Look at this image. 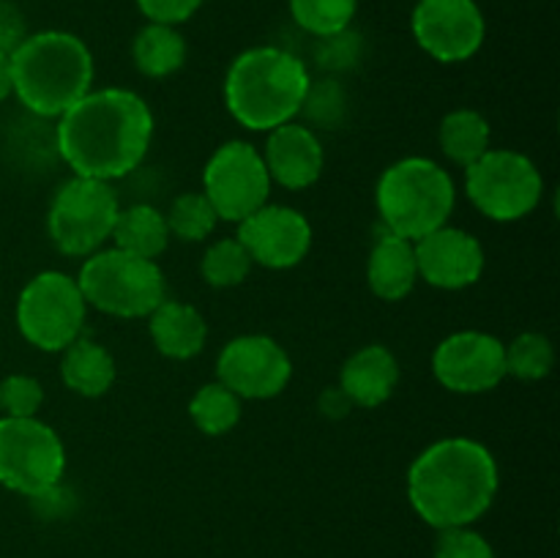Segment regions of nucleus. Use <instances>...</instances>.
Wrapping results in <instances>:
<instances>
[{
  "mask_svg": "<svg viewBox=\"0 0 560 558\" xmlns=\"http://www.w3.org/2000/svg\"><path fill=\"white\" fill-rule=\"evenodd\" d=\"M153 140V113L126 88L88 91L58 118V153L82 178L113 181L135 173Z\"/></svg>",
  "mask_w": 560,
  "mask_h": 558,
  "instance_id": "nucleus-1",
  "label": "nucleus"
},
{
  "mask_svg": "<svg viewBox=\"0 0 560 558\" xmlns=\"http://www.w3.org/2000/svg\"><path fill=\"white\" fill-rule=\"evenodd\" d=\"M501 487L495 454L474 438H443L408 468V498L432 528L474 525L492 507Z\"/></svg>",
  "mask_w": 560,
  "mask_h": 558,
  "instance_id": "nucleus-2",
  "label": "nucleus"
},
{
  "mask_svg": "<svg viewBox=\"0 0 560 558\" xmlns=\"http://www.w3.org/2000/svg\"><path fill=\"white\" fill-rule=\"evenodd\" d=\"M310 71L282 47L244 49L224 77L228 113L249 131H271L299 118L310 91Z\"/></svg>",
  "mask_w": 560,
  "mask_h": 558,
  "instance_id": "nucleus-3",
  "label": "nucleus"
},
{
  "mask_svg": "<svg viewBox=\"0 0 560 558\" xmlns=\"http://www.w3.org/2000/svg\"><path fill=\"white\" fill-rule=\"evenodd\" d=\"M14 96L38 118H60L93 91V55L80 36L38 31L11 53Z\"/></svg>",
  "mask_w": 560,
  "mask_h": 558,
  "instance_id": "nucleus-4",
  "label": "nucleus"
},
{
  "mask_svg": "<svg viewBox=\"0 0 560 558\" xmlns=\"http://www.w3.org/2000/svg\"><path fill=\"white\" fill-rule=\"evenodd\" d=\"M375 206L388 233L419 241L448 224L457 206V186L448 170L427 156L394 162L375 186Z\"/></svg>",
  "mask_w": 560,
  "mask_h": 558,
  "instance_id": "nucleus-5",
  "label": "nucleus"
},
{
  "mask_svg": "<svg viewBox=\"0 0 560 558\" xmlns=\"http://www.w3.org/2000/svg\"><path fill=\"white\" fill-rule=\"evenodd\" d=\"M74 279L88 306L124 321L148 317L167 299V284L159 263L118 246L88 255Z\"/></svg>",
  "mask_w": 560,
  "mask_h": 558,
  "instance_id": "nucleus-6",
  "label": "nucleus"
},
{
  "mask_svg": "<svg viewBox=\"0 0 560 558\" xmlns=\"http://www.w3.org/2000/svg\"><path fill=\"white\" fill-rule=\"evenodd\" d=\"M118 213L120 200L113 184L74 175L49 202L47 235L60 255L88 257L113 239Z\"/></svg>",
  "mask_w": 560,
  "mask_h": 558,
  "instance_id": "nucleus-7",
  "label": "nucleus"
},
{
  "mask_svg": "<svg viewBox=\"0 0 560 558\" xmlns=\"http://www.w3.org/2000/svg\"><path fill=\"white\" fill-rule=\"evenodd\" d=\"M465 195L492 222H517L536 211L545 195V178L525 153L490 148L465 167Z\"/></svg>",
  "mask_w": 560,
  "mask_h": 558,
  "instance_id": "nucleus-8",
  "label": "nucleus"
},
{
  "mask_svg": "<svg viewBox=\"0 0 560 558\" xmlns=\"http://www.w3.org/2000/svg\"><path fill=\"white\" fill-rule=\"evenodd\" d=\"M85 315V295L77 279L63 271L36 274L16 301L20 334L44 353H60L82 337Z\"/></svg>",
  "mask_w": 560,
  "mask_h": 558,
  "instance_id": "nucleus-9",
  "label": "nucleus"
},
{
  "mask_svg": "<svg viewBox=\"0 0 560 558\" xmlns=\"http://www.w3.org/2000/svg\"><path fill=\"white\" fill-rule=\"evenodd\" d=\"M66 474V446L42 419H0V485L20 496L60 485Z\"/></svg>",
  "mask_w": 560,
  "mask_h": 558,
  "instance_id": "nucleus-10",
  "label": "nucleus"
},
{
  "mask_svg": "<svg viewBox=\"0 0 560 558\" xmlns=\"http://www.w3.org/2000/svg\"><path fill=\"white\" fill-rule=\"evenodd\" d=\"M262 153L246 140H228L211 153L202 170V195L222 222H244L271 195Z\"/></svg>",
  "mask_w": 560,
  "mask_h": 558,
  "instance_id": "nucleus-11",
  "label": "nucleus"
},
{
  "mask_svg": "<svg viewBox=\"0 0 560 558\" xmlns=\"http://www.w3.org/2000/svg\"><path fill=\"white\" fill-rule=\"evenodd\" d=\"M217 375L241 399H273L288 388L293 361L268 334H241L219 350Z\"/></svg>",
  "mask_w": 560,
  "mask_h": 558,
  "instance_id": "nucleus-12",
  "label": "nucleus"
},
{
  "mask_svg": "<svg viewBox=\"0 0 560 558\" xmlns=\"http://www.w3.org/2000/svg\"><path fill=\"white\" fill-rule=\"evenodd\" d=\"M413 36L438 63H463L481 49L487 22L476 0H419L413 9Z\"/></svg>",
  "mask_w": 560,
  "mask_h": 558,
  "instance_id": "nucleus-13",
  "label": "nucleus"
},
{
  "mask_svg": "<svg viewBox=\"0 0 560 558\" xmlns=\"http://www.w3.org/2000/svg\"><path fill=\"white\" fill-rule=\"evenodd\" d=\"M438 383L454 394H487L506 377V348L487 332H454L432 353Z\"/></svg>",
  "mask_w": 560,
  "mask_h": 558,
  "instance_id": "nucleus-14",
  "label": "nucleus"
},
{
  "mask_svg": "<svg viewBox=\"0 0 560 558\" xmlns=\"http://www.w3.org/2000/svg\"><path fill=\"white\" fill-rule=\"evenodd\" d=\"M235 239L249 252L252 263L271 271L295 268L312 249V224L299 208L266 202L238 222Z\"/></svg>",
  "mask_w": 560,
  "mask_h": 558,
  "instance_id": "nucleus-15",
  "label": "nucleus"
},
{
  "mask_svg": "<svg viewBox=\"0 0 560 558\" xmlns=\"http://www.w3.org/2000/svg\"><path fill=\"white\" fill-rule=\"evenodd\" d=\"M419 279L438 290H465L485 274L487 255L481 241L463 228L432 230L424 239L413 241Z\"/></svg>",
  "mask_w": 560,
  "mask_h": 558,
  "instance_id": "nucleus-16",
  "label": "nucleus"
},
{
  "mask_svg": "<svg viewBox=\"0 0 560 558\" xmlns=\"http://www.w3.org/2000/svg\"><path fill=\"white\" fill-rule=\"evenodd\" d=\"M262 162L271 175V184L299 191L320 181L326 151H323L320 137L310 126L290 120L268 131Z\"/></svg>",
  "mask_w": 560,
  "mask_h": 558,
  "instance_id": "nucleus-17",
  "label": "nucleus"
},
{
  "mask_svg": "<svg viewBox=\"0 0 560 558\" xmlns=\"http://www.w3.org/2000/svg\"><path fill=\"white\" fill-rule=\"evenodd\" d=\"M399 383V361L386 345H364L355 350L339 372V388L359 408H377L394 394Z\"/></svg>",
  "mask_w": 560,
  "mask_h": 558,
  "instance_id": "nucleus-18",
  "label": "nucleus"
},
{
  "mask_svg": "<svg viewBox=\"0 0 560 558\" xmlns=\"http://www.w3.org/2000/svg\"><path fill=\"white\" fill-rule=\"evenodd\" d=\"M366 282L372 293L383 301H402L405 295L413 293L419 282L413 241L383 230L366 257Z\"/></svg>",
  "mask_w": 560,
  "mask_h": 558,
  "instance_id": "nucleus-19",
  "label": "nucleus"
},
{
  "mask_svg": "<svg viewBox=\"0 0 560 558\" xmlns=\"http://www.w3.org/2000/svg\"><path fill=\"white\" fill-rule=\"evenodd\" d=\"M148 332L164 359L186 361L200 356L206 348L208 323L197 306L164 299L148 315Z\"/></svg>",
  "mask_w": 560,
  "mask_h": 558,
  "instance_id": "nucleus-20",
  "label": "nucleus"
},
{
  "mask_svg": "<svg viewBox=\"0 0 560 558\" xmlns=\"http://www.w3.org/2000/svg\"><path fill=\"white\" fill-rule=\"evenodd\" d=\"M60 353H63V359H60V377H63L69 392L96 399L113 388L115 377H118V367H115L113 353L102 342L82 334Z\"/></svg>",
  "mask_w": 560,
  "mask_h": 558,
  "instance_id": "nucleus-21",
  "label": "nucleus"
},
{
  "mask_svg": "<svg viewBox=\"0 0 560 558\" xmlns=\"http://www.w3.org/2000/svg\"><path fill=\"white\" fill-rule=\"evenodd\" d=\"M113 241L118 249L131 252L137 257L156 260L170 246V228L164 213L151 202H137V206L120 208L113 228Z\"/></svg>",
  "mask_w": 560,
  "mask_h": 558,
  "instance_id": "nucleus-22",
  "label": "nucleus"
},
{
  "mask_svg": "<svg viewBox=\"0 0 560 558\" xmlns=\"http://www.w3.org/2000/svg\"><path fill=\"white\" fill-rule=\"evenodd\" d=\"M131 58L140 74L151 80H164L184 69L186 63V38L175 25L148 22L131 44Z\"/></svg>",
  "mask_w": 560,
  "mask_h": 558,
  "instance_id": "nucleus-23",
  "label": "nucleus"
},
{
  "mask_svg": "<svg viewBox=\"0 0 560 558\" xmlns=\"http://www.w3.org/2000/svg\"><path fill=\"white\" fill-rule=\"evenodd\" d=\"M438 140H441V151L446 153L448 162L468 167L492 148V129L485 115L463 107L443 115Z\"/></svg>",
  "mask_w": 560,
  "mask_h": 558,
  "instance_id": "nucleus-24",
  "label": "nucleus"
},
{
  "mask_svg": "<svg viewBox=\"0 0 560 558\" xmlns=\"http://www.w3.org/2000/svg\"><path fill=\"white\" fill-rule=\"evenodd\" d=\"M189 416L197 430L206 435H228L241 421V397L230 392L224 383H206L189 399Z\"/></svg>",
  "mask_w": 560,
  "mask_h": 558,
  "instance_id": "nucleus-25",
  "label": "nucleus"
},
{
  "mask_svg": "<svg viewBox=\"0 0 560 558\" xmlns=\"http://www.w3.org/2000/svg\"><path fill=\"white\" fill-rule=\"evenodd\" d=\"M252 257L238 239H219L206 249L200 260V274L206 284L217 290L238 288L252 274Z\"/></svg>",
  "mask_w": 560,
  "mask_h": 558,
  "instance_id": "nucleus-26",
  "label": "nucleus"
},
{
  "mask_svg": "<svg viewBox=\"0 0 560 558\" xmlns=\"http://www.w3.org/2000/svg\"><path fill=\"white\" fill-rule=\"evenodd\" d=\"M355 9H359V0H290V14L295 25L317 38L348 31Z\"/></svg>",
  "mask_w": 560,
  "mask_h": 558,
  "instance_id": "nucleus-27",
  "label": "nucleus"
},
{
  "mask_svg": "<svg viewBox=\"0 0 560 558\" xmlns=\"http://www.w3.org/2000/svg\"><path fill=\"white\" fill-rule=\"evenodd\" d=\"M503 348H506V375L517 381H541L556 367V348L547 334L525 332Z\"/></svg>",
  "mask_w": 560,
  "mask_h": 558,
  "instance_id": "nucleus-28",
  "label": "nucleus"
},
{
  "mask_svg": "<svg viewBox=\"0 0 560 558\" xmlns=\"http://www.w3.org/2000/svg\"><path fill=\"white\" fill-rule=\"evenodd\" d=\"M164 219H167L170 239L191 241V244L206 241L219 222L217 211L202 191H184L175 197Z\"/></svg>",
  "mask_w": 560,
  "mask_h": 558,
  "instance_id": "nucleus-29",
  "label": "nucleus"
},
{
  "mask_svg": "<svg viewBox=\"0 0 560 558\" xmlns=\"http://www.w3.org/2000/svg\"><path fill=\"white\" fill-rule=\"evenodd\" d=\"M44 388L33 375H9L0 381V410L11 419H33L42 410Z\"/></svg>",
  "mask_w": 560,
  "mask_h": 558,
  "instance_id": "nucleus-30",
  "label": "nucleus"
},
{
  "mask_svg": "<svg viewBox=\"0 0 560 558\" xmlns=\"http://www.w3.org/2000/svg\"><path fill=\"white\" fill-rule=\"evenodd\" d=\"M435 558H495L490 542L470 525L443 528L435 539Z\"/></svg>",
  "mask_w": 560,
  "mask_h": 558,
  "instance_id": "nucleus-31",
  "label": "nucleus"
},
{
  "mask_svg": "<svg viewBox=\"0 0 560 558\" xmlns=\"http://www.w3.org/2000/svg\"><path fill=\"white\" fill-rule=\"evenodd\" d=\"M342 109H345V93L337 82L323 80L320 85L310 82V91H306L301 113H306L312 120H317V124L334 126L339 118H342Z\"/></svg>",
  "mask_w": 560,
  "mask_h": 558,
  "instance_id": "nucleus-32",
  "label": "nucleus"
},
{
  "mask_svg": "<svg viewBox=\"0 0 560 558\" xmlns=\"http://www.w3.org/2000/svg\"><path fill=\"white\" fill-rule=\"evenodd\" d=\"M202 3H206V0H137V9H140L151 22L180 25V22L191 20Z\"/></svg>",
  "mask_w": 560,
  "mask_h": 558,
  "instance_id": "nucleus-33",
  "label": "nucleus"
},
{
  "mask_svg": "<svg viewBox=\"0 0 560 558\" xmlns=\"http://www.w3.org/2000/svg\"><path fill=\"white\" fill-rule=\"evenodd\" d=\"M323 47H320V55L317 58L323 60V66H331V69H342V66H350L355 60V55H359V36L355 33L342 31L337 33V36H328V38H320Z\"/></svg>",
  "mask_w": 560,
  "mask_h": 558,
  "instance_id": "nucleus-34",
  "label": "nucleus"
},
{
  "mask_svg": "<svg viewBox=\"0 0 560 558\" xmlns=\"http://www.w3.org/2000/svg\"><path fill=\"white\" fill-rule=\"evenodd\" d=\"M25 36L27 31L22 11L9 0H0V53H14Z\"/></svg>",
  "mask_w": 560,
  "mask_h": 558,
  "instance_id": "nucleus-35",
  "label": "nucleus"
},
{
  "mask_svg": "<svg viewBox=\"0 0 560 558\" xmlns=\"http://www.w3.org/2000/svg\"><path fill=\"white\" fill-rule=\"evenodd\" d=\"M350 408H353V403H350L348 394H345L339 386H334V388H328V392H323L320 410L326 416H331V419H342V416L350 414Z\"/></svg>",
  "mask_w": 560,
  "mask_h": 558,
  "instance_id": "nucleus-36",
  "label": "nucleus"
},
{
  "mask_svg": "<svg viewBox=\"0 0 560 558\" xmlns=\"http://www.w3.org/2000/svg\"><path fill=\"white\" fill-rule=\"evenodd\" d=\"M14 93V77H11V53H0V102Z\"/></svg>",
  "mask_w": 560,
  "mask_h": 558,
  "instance_id": "nucleus-37",
  "label": "nucleus"
}]
</instances>
